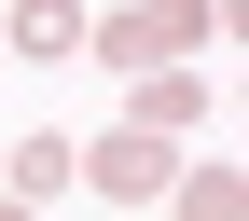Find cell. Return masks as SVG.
I'll return each mask as SVG.
<instances>
[{
	"label": "cell",
	"mask_w": 249,
	"mask_h": 221,
	"mask_svg": "<svg viewBox=\"0 0 249 221\" xmlns=\"http://www.w3.org/2000/svg\"><path fill=\"white\" fill-rule=\"evenodd\" d=\"M208 28H222V0H111V14H83V42L111 69H180Z\"/></svg>",
	"instance_id": "obj_1"
},
{
	"label": "cell",
	"mask_w": 249,
	"mask_h": 221,
	"mask_svg": "<svg viewBox=\"0 0 249 221\" xmlns=\"http://www.w3.org/2000/svg\"><path fill=\"white\" fill-rule=\"evenodd\" d=\"M194 111H208L194 83H180V69H152V83H139V111H124V124H152V138H180V124H194Z\"/></svg>",
	"instance_id": "obj_6"
},
{
	"label": "cell",
	"mask_w": 249,
	"mask_h": 221,
	"mask_svg": "<svg viewBox=\"0 0 249 221\" xmlns=\"http://www.w3.org/2000/svg\"><path fill=\"white\" fill-rule=\"evenodd\" d=\"M70 166H83V152L28 124V138H14V180H0V194H14V207H42V194H55V180H70Z\"/></svg>",
	"instance_id": "obj_3"
},
{
	"label": "cell",
	"mask_w": 249,
	"mask_h": 221,
	"mask_svg": "<svg viewBox=\"0 0 249 221\" xmlns=\"http://www.w3.org/2000/svg\"><path fill=\"white\" fill-rule=\"evenodd\" d=\"M0 221H28V207H14V194H0Z\"/></svg>",
	"instance_id": "obj_7"
},
{
	"label": "cell",
	"mask_w": 249,
	"mask_h": 221,
	"mask_svg": "<svg viewBox=\"0 0 249 221\" xmlns=\"http://www.w3.org/2000/svg\"><path fill=\"white\" fill-rule=\"evenodd\" d=\"M83 180H97V194H124V207H139V194H166V180H180V138H152V124H111V138L83 152Z\"/></svg>",
	"instance_id": "obj_2"
},
{
	"label": "cell",
	"mask_w": 249,
	"mask_h": 221,
	"mask_svg": "<svg viewBox=\"0 0 249 221\" xmlns=\"http://www.w3.org/2000/svg\"><path fill=\"white\" fill-rule=\"evenodd\" d=\"M166 194H180V221H249V180L235 166H194V180H166Z\"/></svg>",
	"instance_id": "obj_5"
},
{
	"label": "cell",
	"mask_w": 249,
	"mask_h": 221,
	"mask_svg": "<svg viewBox=\"0 0 249 221\" xmlns=\"http://www.w3.org/2000/svg\"><path fill=\"white\" fill-rule=\"evenodd\" d=\"M14 55H83V0H14Z\"/></svg>",
	"instance_id": "obj_4"
}]
</instances>
